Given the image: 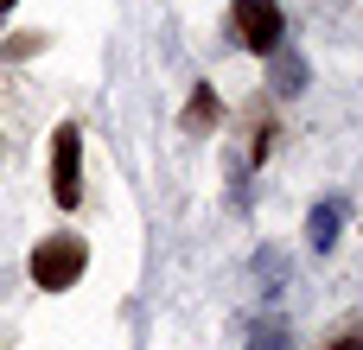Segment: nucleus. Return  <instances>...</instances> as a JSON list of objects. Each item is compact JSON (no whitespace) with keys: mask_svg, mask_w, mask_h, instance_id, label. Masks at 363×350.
Segmentation results:
<instances>
[{"mask_svg":"<svg viewBox=\"0 0 363 350\" xmlns=\"http://www.w3.org/2000/svg\"><path fill=\"white\" fill-rule=\"evenodd\" d=\"M230 26H236L242 51H255V57H268L281 45V32H287V19H281L274 0H230Z\"/></svg>","mask_w":363,"mask_h":350,"instance_id":"3","label":"nucleus"},{"mask_svg":"<svg viewBox=\"0 0 363 350\" xmlns=\"http://www.w3.org/2000/svg\"><path fill=\"white\" fill-rule=\"evenodd\" d=\"M332 223H338V210H332V204H325V210H319V217H313V242H332Z\"/></svg>","mask_w":363,"mask_h":350,"instance_id":"7","label":"nucleus"},{"mask_svg":"<svg viewBox=\"0 0 363 350\" xmlns=\"http://www.w3.org/2000/svg\"><path fill=\"white\" fill-rule=\"evenodd\" d=\"M217 121H223V108H217V89H211V83H191V102H185L179 128H185V134H211Z\"/></svg>","mask_w":363,"mask_h":350,"instance_id":"4","label":"nucleus"},{"mask_svg":"<svg viewBox=\"0 0 363 350\" xmlns=\"http://www.w3.org/2000/svg\"><path fill=\"white\" fill-rule=\"evenodd\" d=\"M51 198L64 210L83 204V128L77 121H57V134H51Z\"/></svg>","mask_w":363,"mask_h":350,"instance_id":"2","label":"nucleus"},{"mask_svg":"<svg viewBox=\"0 0 363 350\" xmlns=\"http://www.w3.org/2000/svg\"><path fill=\"white\" fill-rule=\"evenodd\" d=\"M13 6H19V0H0V19H6V13H13Z\"/></svg>","mask_w":363,"mask_h":350,"instance_id":"8","label":"nucleus"},{"mask_svg":"<svg viewBox=\"0 0 363 350\" xmlns=\"http://www.w3.org/2000/svg\"><path fill=\"white\" fill-rule=\"evenodd\" d=\"M325 350H363V319H351V325H338V338Z\"/></svg>","mask_w":363,"mask_h":350,"instance_id":"6","label":"nucleus"},{"mask_svg":"<svg viewBox=\"0 0 363 350\" xmlns=\"http://www.w3.org/2000/svg\"><path fill=\"white\" fill-rule=\"evenodd\" d=\"M26 268H32V281H38L45 293H64V287H77V281H83V268H89V242H83V236H70V230H64V236H45V242L32 249V261H26Z\"/></svg>","mask_w":363,"mask_h":350,"instance_id":"1","label":"nucleus"},{"mask_svg":"<svg viewBox=\"0 0 363 350\" xmlns=\"http://www.w3.org/2000/svg\"><path fill=\"white\" fill-rule=\"evenodd\" d=\"M32 51H45V32H26V38L6 32V57H32Z\"/></svg>","mask_w":363,"mask_h":350,"instance_id":"5","label":"nucleus"}]
</instances>
